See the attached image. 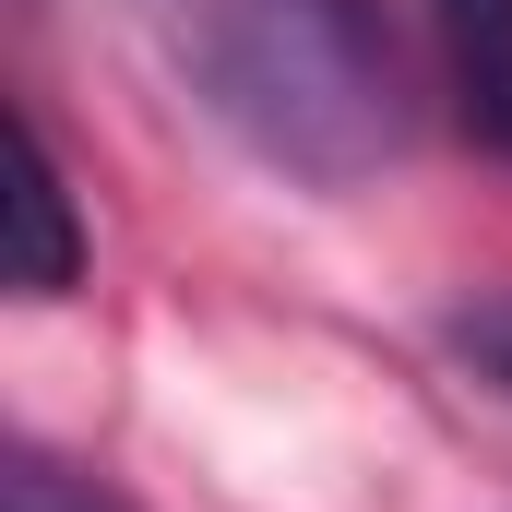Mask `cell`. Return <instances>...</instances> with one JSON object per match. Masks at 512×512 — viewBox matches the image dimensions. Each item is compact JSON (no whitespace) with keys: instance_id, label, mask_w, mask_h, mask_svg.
Returning a JSON list of instances; mask_svg holds the SVG:
<instances>
[{"instance_id":"obj_2","label":"cell","mask_w":512,"mask_h":512,"mask_svg":"<svg viewBox=\"0 0 512 512\" xmlns=\"http://www.w3.org/2000/svg\"><path fill=\"white\" fill-rule=\"evenodd\" d=\"M429 48H441L453 131L512 167V0H429Z\"/></svg>"},{"instance_id":"obj_5","label":"cell","mask_w":512,"mask_h":512,"mask_svg":"<svg viewBox=\"0 0 512 512\" xmlns=\"http://www.w3.org/2000/svg\"><path fill=\"white\" fill-rule=\"evenodd\" d=\"M441 346H453L477 382H501V393H512V286H501V298H465V310H441Z\"/></svg>"},{"instance_id":"obj_1","label":"cell","mask_w":512,"mask_h":512,"mask_svg":"<svg viewBox=\"0 0 512 512\" xmlns=\"http://www.w3.org/2000/svg\"><path fill=\"white\" fill-rule=\"evenodd\" d=\"M131 24L274 179L358 191L405 155V60L382 0H131Z\"/></svg>"},{"instance_id":"obj_4","label":"cell","mask_w":512,"mask_h":512,"mask_svg":"<svg viewBox=\"0 0 512 512\" xmlns=\"http://www.w3.org/2000/svg\"><path fill=\"white\" fill-rule=\"evenodd\" d=\"M12 512H131V501H120V489H96L84 465H60V453L24 441V453H12Z\"/></svg>"},{"instance_id":"obj_3","label":"cell","mask_w":512,"mask_h":512,"mask_svg":"<svg viewBox=\"0 0 512 512\" xmlns=\"http://www.w3.org/2000/svg\"><path fill=\"white\" fill-rule=\"evenodd\" d=\"M84 274V215H72V167L36 108H12V286L24 298H60Z\"/></svg>"}]
</instances>
